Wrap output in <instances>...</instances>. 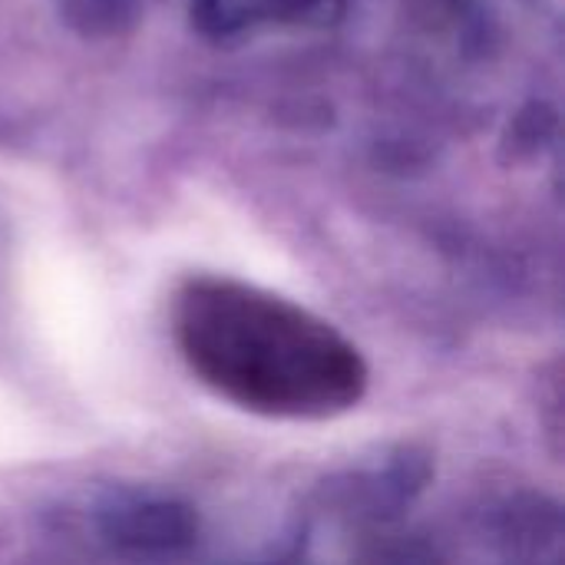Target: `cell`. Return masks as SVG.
<instances>
[{"label": "cell", "mask_w": 565, "mask_h": 565, "mask_svg": "<svg viewBox=\"0 0 565 565\" xmlns=\"http://www.w3.org/2000/svg\"><path fill=\"white\" fill-rule=\"evenodd\" d=\"M172 341L192 377L268 420H331L371 384L361 348L321 315L228 275H192L172 295Z\"/></svg>", "instance_id": "cell-1"}, {"label": "cell", "mask_w": 565, "mask_h": 565, "mask_svg": "<svg viewBox=\"0 0 565 565\" xmlns=\"http://www.w3.org/2000/svg\"><path fill=\"white\" fill-rule=\"evenodd\" d=\"M344 0H195L192 23L212 40H238L281 26H328Z\"/></svg>", "instance_id": "cell-2"}]
</instances>
